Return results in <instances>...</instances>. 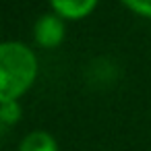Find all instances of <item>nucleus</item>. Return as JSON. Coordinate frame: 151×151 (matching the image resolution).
<instances>
[{"instance_id": "1", "label": "nucleus", "mask_w": 151, "mask_h": 151, "mask_svg": "<svg viewBox=\"0 0 151 151\" xmlns=\"http://www.w3.org/2000/svg\"><path fill=\"white\" fill-rule=\"evenodd\" d=\"M37 73L40 62L31 46L17 40L0 44V101H19L33 87Z\"/></svg>"}, {"instance_id": "2", "label": "nucleus", "mask_w": 151, "mask_h": 151, "mask_svg": "<svg viewBox=\"0 0 151 151\" xmlns=\"http://www.w3.org/2000/svg\"><path fill=\"white\" fill-rule=\"evenodd\" d=\"M66 37V21L56 13H46L33 23V42L44 50L58 48Z\"/></svg>"}, {"instance_id": "3", "label": "nucleus", "mask_w": 151, "mask_h": 151, "mask_svg": "<svg viewBox=\"0 0 151 151\" xmlns=\"http://www.w3.org/2000/svg\"><path fill=\"white\" fill-rule=\"evenodd\" d=\"M48 2L52 13H56L64 21H81L97 9L99 0H48Z\"/></svg>"}, {"instance_id": "4", "label": "nucleus", "mask_w": 151, "mask_h": 151, "mask_svg": "<svg viewBox=\"0 0 151 151\" xmlns=\"http://www.w3.org/2000/svg\"><path fill=\"white\" fill-rule=\"evenodd\" d=\"M19 151H58V143L48 130H31L21 139Z\"/></svg>"}, {"instance_id": "5", "label": "nucleus", "mask_w": 151, "mask_h": 151, "mask_svg": "<svg viewBox=\"0 0 151 151\" xmlns=\"http://www.w3.org/2000/svg\"><path fill=\"white\" fill-rule=\"evenodd\" d=\"M23 116V110H21V104L17 99H9V101H0V124L4 128L17 124Z\"/></svg>"}, {"instance_id": "6", "label": "nucleus", "mask_w": 151, "mask_h": 151, "mask_svg": "<svg viewBox=\"0 0 151 151\" xmlns=\"http://www.w3.org/2000/svg\"><path fill=\"white\" fill-rule=\"evenodd\" d=\"M120 2L137 17L151 19V0H120Z\"/></svg>"}]
</instances>
